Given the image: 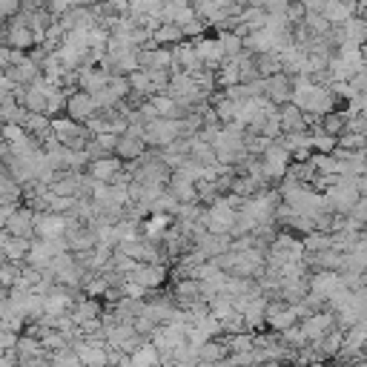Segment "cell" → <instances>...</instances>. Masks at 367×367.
Wrapping results in <instances>:
<instances>
[{
    "instance_id": "obj_17",
    "label": "cell",
    "mask_w": 367,
    "mask_h": 367,
    "mask_svg": "<svg viewBox=\"0 0 367 367\" xmlns=\"http://www.w3.org/2000/svg\"><path fill=\"white\" fill-rule=\"evenodd\" d=\"M195 49L201 55V61L210 66V69H218L224 61H227V52H224V43L218 35H204L195 40Z\"/></svg>"
},
{
    "instance_id": "obj_4",
    "label": "cell",
    "mask_w": 367,
    "mask_h": 367,
    "mask_svg": "<svg viewBox=\"0 0 367 367\" xmlns=\"http://www.w3.org/2000/svg\"><path fill=\"white\" fill-rule=\"evenodd\" d=\"M172 275V267L169 264H161V261H141L132 272L129 279H135L138 284H144L147 290H161L167 284V279Z\"/></svg>"
},
{
    "instance_id": "obj_1",
    "label": "cell",
    "mask_w": 367,
    "mask_h": 367,
    "mask_svg": "<svg viewBox=\"0 0 367 367\" xmlns=\"http://www.w3.org/2000/svg\"><path fill=\"white\" fill-rule=\"evenodd\" d=\"M187 124H184V118H152L144 124V141L155 150H164L175 141H181V138H187Z\"/></svg>"
},
{
    "instance_id": "obj_12",
    "label": "cell",
    "mask_w": 367,
    "mask_h": 367,
    "mask_svg": "<svg viewBox=\"0 0 367 367\" xmlns=\"http://www.w3.org/2000/svg\"><path fill=\"white\" fill-rule=\"evenodd\" d=\"M169 293L175 296L178 307H190V304H195L198 299H204V284H201V279H193V275H184V279H172Z\"/></svg>"
},
{
    "instance_id": "obj_9",
    "label": "cell",
    "mask_w": 367,
    "mask_h": 367,
    "mask_svg": "<svg viewBox=\"0 0 367 367\" xmlns=\"http://www.w3.org/2000/svg\"><path fill=\"white\" fill-rule=\"evenodd\" d=\"M4 43H6V46H15V49H23V52H32L35 46H37V35H35V29L26 26L20 18H12V20H6Z\"/></svg>"
},
{
    "instance_id": "obj_10",
    "label": "cell",
    "mask_w": 367,
    "mask_h": 367,
    "mask_svg": "<svg viewBox=\"0 0 367 367\" xmlns=\"http://www.w3.org/2000/svg\"><path fill=\"white\" fill-rule=\"evenodd\" d=\"M293 89H296V78L293 75H287L284 69L282 72H275V75H270V78H264V95L272 101V104H287V101H293Z\"/></svg>"
},
{
    "instance_id": "obj_2",
    "label": "cell",
    "mask_w": 367,
    "mask_h": 367,
    "mask_svg": "<svg viewBox=\"0 0 367 367\" xmlns=\"http://www.w3.org/2000/svg\"><path fill=\"white\" fill-rule=\"evenodd\" d=\"M236 218H239V207H233L227 201V195H221L218 201H212L204 212V224L210 233H229L233 236V227H236Z\"/></svg>"
},
{
    "instance_id": "obj_24",
    "label": "cell",
    "mask_w": 367,
    "mask_h": 367,
    "mask_svg": "<svg viewBox=\"0 0 367 367\" xmlns=\"http://www.w3.org/2000/svg\"><path fill=\"white\" fill-rule=\"evenodd\" d=\"M198 353H201V361H207V364H218V361H227V359H229V347H227L224 336L204 342V344L198 347Z\"/></svg>"
},
{
    "instance_id": "obj_13",
    "label": "cell",
    "mask_w": 367,
    "mask_h": 367,
    "mask_svg": "<svg viewBox=\"0 0 367 367\" xmlns=\"http://www.w3.org/2000/svg\"><path fill=\"white\" fill-rule=\"evenodd\" d=\"M141 66L144 69H175V49L161 43H150L141 49Z\"/></svg>"
},
{
    "instance_id": "obj_32",
    "label": "cell",
    "mask_w": 367,
    "mask_h": 367,
    "mask_svg": "<svg viewBox=\"0 0 367 367\" xmlns=\"http://www.w3.org/2000/svg\"><path fill=\"white\" fill-rule=\"evenodd\" d=\"M299 26H304L310 35H330V29H333V23L327 20L325 12H307L304 23H299Z\"/></svg>"
},
{
    "instance_id": "obj_36",
    "label": "cell",
    "mask_w": 367,
    "mask_h": 367,
    "mask_svg": "<svg viewBox=\"0 0 367 367\" xmlns=\"http://www.w3.org/2000/svg\"><path fill=\"white\" fill-rule=\"evenodd\" d=\"M279 138H272V135H264V132H247V150H250V155H264Z\"/></svg>"
},
{
    "instance_id": "obj_47",
    "label": "cell",
    "mask_w": 367,
    "mask_h": 367,
    "mask_svg": "<svg viewBox=\"0 0 367 367\" xmlns=\"http://www.w3.org/2000/svg\"><path fill=\"white\" fill-rule=\"evenodd\" d=\"M350 253H353V255H356V258L361 261V267L367 270V236H361V239L356 241V247H353Z\"/></svg>"
},
{
    "instance_id": "obj_43",
    "label": "cell",
    "mask_w": 367,
    "mask_h": 367,
    "mask_svg": "<svg viewBox=\"0 0 367 367\" xmlns=\"http://www.w3.org/2000/svg\"><path fill=\"white\" fill-rule=\"evenodd\" d=\"M307 12H310V9H307V6L301 4V0H293V4H290V6L284 9V15H287V20H290L293 26H299V23H304V18H307Z\"/></svg>"
},
{
    "instance_id": "obj_40",
    "label": "cell",
    "mask_w": 367,
    "mask_h": 367,
    "mask_svg": "<svg viewBox=\"0 0 367 367\" xmlns=\"http://www.w3.org/2000/svg\"><path fill=\"white\" fill-rule=\"evenodd\" d=\"M178 207H181V201H178L169 190H164V193L152 201V212H169V215H175V212H178Z\"/></svg>"
},
{
    "instance_id": "obj_11",
    "label": "cell",
    "mask_w": 367,
    "mask_h": 367,
    "mask_svg": "<svg viewBox=\"0 0 367 367\" xmlns=\"http://www.w3.org/2000/svg\"><path fill=\"white\" fill-rule=\"evenodd\" d=\"M35 224H37V210H35L32 204L23 201V204L18 207V212H15L9 221H4V233L35 239Z\"/></svg>"
},
{
    "instance_id": "obj_27",
    "label": "cell",
    "mask_w": 367,
    "mask_h": 367,
    "mask_svg": "<svg viewBox=\"0 0 367 367\" xmlns=\"http://www.w3.org/2000/svg\"><path fill=\"white\" fill-rule=\"evenodd\" d=\"M129 80H132V92L135 95H141V98H152L155 95V83H152V75H150V69H135L132 75H129Z\"/></svg>"
},
{
    "instance_id": "obj_29",
    "label": "cell",
    "mask_w": 367,
    "mask_h": 367,
    "mask_svg": "<svg viewBox=\"0 0 367 367\" xmlns=\"http://www.w3.org/2000/svg\"><path fill=\"white\" fill-rule=\"evenodd\" d=\"M344 35H347V40H350V43L364 46V43H367V18L353 15V18L344 23Z\"/></svg>"
},
{
    "instance_id": "obj_48",
    "label": "cell",
    "mask_w": 367,
    "mask_h": 367,
    "mask_svg": "<svg viewBox=\"0 0 367 367\" xmlns=\"http://www.w3.org/2000/svg\"><path fill=\"white\" fill-rule=\"evenodd\" d=\"M290 4H293V0H261V6L267 12H284Z\"/></svg>"
},
{
    "instance_id": "obj_20",
    "label": "cell",
    "mask_w": 367,
    "mask_h": 367,
    "mask_svg": "<svg viewBox=\"0 0 367 367\" xmlns=\"http://www.w3.org/2000/svg\"><path fill=\"white\" fill-rule=\"evenodd\" d=\"M75 350H78L80 361L89 364V367H104V364H109V344H92V342H86V339H78V342H75Z\"/></svg>"
},
{
    "instance_id": "obj_38",
    "label": "cell",
    "mask_w": 367,
    "mask_h": 367,
    "mask_svg": "<svg viewBox=\"0 0 367 367\" xmlns=\"http://www.w3.org/2000/svg\"><path fill=\"white\" fill-rule=\"evenodd\" d=\"M161 361V350L155 347V342L150 339L138 353H132V364H158Z\"/></svg>"
},
{
    "instance_id": "obj_14",
    "label": "cell",
    "mask_w": 367,
    "mask_h": 367,
    "mask_svg": "<svg viewBox=\"0 0 367 367\" xmlns=\"http://www.w3.org/2000/svg\"><path fill=\"white\" fill-rule=\"evenodd\" d=\"M339 287H344L342 270H313V272H310V290H315L318 296L330 299Z\"/></svg>"
},
{
    "instance_id": "obj_15",
    "label": "cell",
    "mask_w": 367,
    "mask_h": 367,
    "mask_svg": "<svg viewBox=\"0 0 367 367\" xmlns=\"http://www.w3.org/2000/svg\"><path fill=\"white\" fill-rule=\"evenodd\" d=\"M124 158L118 155V152H109V155H101V158H92L89 161V167H86V172L95 178V181H112L121 169H124Z\"/></svg>"
},
{
    "instance_id": "obj_18",
    "label": "cell",
    "mask_w": 367,
    "mask_h": 367,
    "mask_svg": "<svg viewBox=\"0 0 367 367\" xmlns=\"http://www.w3.org/2000/svg\"><path fill=\"white\" fill-rule=\"evenodd\" d=\"M244 49L250 55H261V52H279V35L272 29H255L244 37Z\"/></svg>"
},
{
    "instance_id": "obj_31",
    "label": "cell",
    "mask_w": 367,
    "mask_h": 367,
    "mask_svg": "<svg viewBox=\"0 0 367 367\" xmlns=\"http://www.w3.org/2000/svg\"><path fill=\"white\" fill-rule=\"evenodd\" d=\"M218 37H221V43H224V52H227V58H241L247 49H244V37L239 35V32H215Z\"/></svg>"
},
{
    "instance_id": "obj_41",
    "label": "cell",
    "mask_w": 367,
    "mask_h": 367,
    "mask_svg": "<svg viewBox=\"0 0 367 367\" xmlns=\"http://www.w3.org/2000/svg\"><path fill=\"white\" fill-rule=\"evenodd\" d=\"M339 147L342 150H367V135L364 132H342Z\"/></svg>"
},
{
    "instance_id": "obj_49",
    "label": "cell",
    "mask_w": 367,
    "mask_h": 367,
    "mask_svg": "<svg viewBox=\"0 0 367 367\" xmlns=\"http://www.w3.org/2000/svg\"><path fill=\"white\" fill-rule=\"evenodd\" d=\"M350 80H353V86H356L359 92H367V66H364V69H359Z\"/></svg>"
},
{
    "instance_id": "obj_26",
    "label": "cell",
    "mask_w": 367,
    "mask_h": 367,
    "mask_svg": "<svg viewBox=\"0 0 367 367\" xmlns=\"http://www.w3.org/2000/svg\"><path fill=\"white\" fill-rule=\"evenodd\" d=\"M215 78H218V89H227L233 83H241V64L239 58H227L218 69H215Z\"/></svg>"
},
{
    "instance_id": "obj_42",
    "label": "cell",
    "mask_w": 367,
    "mask_h": 367,
    "mask_svg": "<svg viewBox=\"0 0 367 367\" xmlns=\"http://www.w3.org/2000/svg\"><path fill=\"white\" fill-rule=\"evenodd\" d=\"M29 135V129L23 124H4V141L6 144H18Z\"/></svg>"
},
{
    "instance_id": "obj_52",
    "label": "cell",
    "mask_w": 367,
    "mask_h": 367,
    "mask_svg": "<svg viewBox=\"0 0 367 367\" xmlns=\"http://www.w3.org/2000/svg\"><path fill=\"white\" fill-rule=\"evenodd\" d=\"M98 0H72V6H95Z\"/></svg>"
},
{
    "instance_id": "obj_30",
    "label": "cell",
    "mask_w": 367,
    "mask_h": 367,
    "mask_svg": "<svg viewBox=\"0 0 367 367\" xmlns=\"http://www.w3.org/2000/svg\"><path fill=\"white\" fill-rule=\"evenodd\" d=\"M255 66H258V75H261V78H270V75H275V72L284 69L279 52H261V55H255Z\"/></svg>"
},
{
    "instance_id": "obj_34",
    "label": "cell",
    "mask_w": 367,
    "mask_h": 367,
    "mask_svg": "<svg viewBox=\"0 0 367 367\" xmlns=\"http://www.w3.org/2000/svg\"><path fill=\"white\" fill-rule=\"evenodd\" d=\"M336 150H339V135L313 129V152H336Z\"/></svg>"
},
{
    "instance_id": "obj_19",
    "label": "cell",
    "mask_w": 367,
    "mask_h": 367,
    "mask_svg": "<svg viewBox=\"0 0 367 367\" xmlns=\"http://www.w3.org/2000/svg\"><path fill=\"white\" fill-rule=\"evenodd\" d=\"M32 241H35V239L4 233V236H0V253H4V258H9V261L26 264V255H29V250H32Z\"/></svg>"
},
{
    "instance_id": "obj_39",
    "label": "cell",
    "mask_w": 367,
    "mask_h": 367,
    "mask_svg": "<svg viewBox=\"0 0 367 367\" xmlns=\"http://www.w3.org/2000/svg\"><path fill=\"white\" fill-rule=\"evenodd\" d=\"M282 336V342L287 344V347H293V350H301L304 344H310V339L304 336V330H301V321L299 325H293V327H287L284 333H279Z\"/></svg>"
},
{
    "instance_id": "obj_50",
    "label": "cell",
    "mask_w": 367,
    "mask_h": 367,
    "mask_svg": "<svg viewBox=\"0 0 367 367\" xmlns=\"http://www.w3.org/2000/svg\"><path fill=\"white\" fill-rule=\"evenodd\" d=\"M301 4H304V6L310 9V12H325L330 0H301Z\"/></svg>"
},
{
    "instance_id": "obj_5",
    "label": "cell",
    "mask_w": 367,
    "mask_h": 367,
    "mask_svg": "<svg viewBox=\"0 0 367 367\" xmlns=\"http://www.w3.org/2000/svg\"><path fill=\"white\" fill-rule=\"evenodd\" d=\"M69 229V212H52V210H37L35 224V239H64Z\"/></svg>"
},
{
    "instance_id": "obj_53",
    "label": "cell",
    "mask_w": 367,
    "mask_h": 367,
    "mask_svg": "<svg viewBox=\"0 0 367 367\" xmlns=\"http://www.w3.org/2000/svg\"><path fill=\"white\" fill-rule=\"evenodd\" d=\"M364 66H367V64H364Z\"/></svg>"
},
{
    "instance_id": "obj_16",
    "label": "cell",
    "mask_w": 367,
    "mask_h": 367,
    "mask_svg": "<svg viewBox=\"0 0 367 367\" xmlns=\"http://www.w3.org/2000/svg\"><path fill=\"white\" fill-rule=\"evenodd\" d=\"M167 190H169V193H172L181 204H187V201H198V184H195V178H190L187 172H181V169H172Z\"/></svg>"
},
{
    "instance_id": "obj_21",
    "label": "cell",
    "mask_w": 367,
    "mask_h": 367,
    "mask_svg": "<svg viewBox=\"0 0 367 367\" xmlns=\"http://www.w3.org/2000/svg\"><path fill=\"white\" fill-rule=\"evenodd\" d=\"M150 150V144L144 141V135H132V132H124L121 138H118V155L124 158V161H138L144 152Z\"/></svg>"
},
{
    "instance_id": "obj_6",
    "label": "cell",
    "mask_w": 367,
    "mask_h": 367,
    "mask_svg": "<svg viewBox=\"0 0 367 367\" xmlns=\"http://www.w3.org/2000/svg\"><path fill=\"white\" fill-rule=\"evenodd\" d=\"M325 198H327V204L333 207V212H350L353 204L361 198V193H359V187L353 184V178L344 175L342 184H336V187L325 190Z\"/></svg>"
},
{
    "instance_id": "obj_8",
    "label": "cell",
    "mask_w": 367,
    "mask_h": 367,
    "mask_svg": "<svg viewBox=\"0 0 367 367\" xmlns=\"http://www.w3.org/2000/svg\"><path fill=\"white\" fill-rule=\"evenodd\" d=\"M333 327H336V313H333L330 307H325V310H315V313H310V315H304V318H301V330H304V336H307L310 342L325 339Z\"/></svg>"
},
{
    "instance_id": "obj_25",
    "label": "cell",
    "mask_w": 367,
    "mask_h": 367,
    "mask_svg": "<svg viewBox=\"0 0 367 367\" xmlns=\"http://www.w3.org/2000/svg\"><path fill=\"white\" fill-rule=\"evenodd\" d=\"M152 40L161 43V46H175V43H181V40H187V35H184V26H181V23L164 20V23L152 32Z\"/></svg>"
},
{
    "instance_id": "obj_51",
    "label": "cell",
    "mask_w": 367,
    "mask_h": 367,
    "mask_svg": "<svg viewBox=\"0 0 367 367\" xmlns=\"http://www.w3.org/2000/svg\"><path fill=\"white\" fill-rule=\"evenodd\" d=\"M49 0H23V6H29V9H43Z\"/></svg>"
},
{
    "instance_id": "obj_7",
    "label": "cell",
    "mask_w": 367,
    "mask_h": 367,
    "mask_svg": "<svg viewBox=\"0 0 367 367\" xmlns=\"http://www.w3.org/2000/svg\"><path fill=\"white\" fill-rule=\"evenodd\" d=\"M98 101H95V95L92 92H86V89H72L69 92V104H66V115H72L75 121H80V124H89L92 118L98 115Z\"/></svg>"
},
{
    "instance_id": "obj_23",
    "label": "cell",
    "mask_w": 367,
    "mask_h": 367,
    "mask_svg": "<svg viewBox=\"0 0 367 367\" xmlns=\"http://www.w3.org/2000/svg\"><path fill=\"white\" fill-rule=\"evenodd\" d=\"M279 112H282V129L284 132H304V129H310L307 126V115H304V109L299 104L287 101V104H282Z\"/></svg>"
},
{
    "instance_id": "obj_46",
    "label": "cell",
    "mask_w": 367,
    "mask_h": 367,
    "mask_svg": "<svg viewBox=\"0 0 367 367\" xmlns=\"http://www.w3.org/2000/svg\"><path fill=\"white\" fill-rule=\"evenodd\" d=\"M46 9H49L55 18H64V15L72 9V0H49V4H46Z\"/></svg>"
},
{
    "instance_id": "obj_35",
    "label": "cell",
    "mask_w": 367,
    "mask_h": 367,
    "mask_svg": "<svg viewBox=\"0 0 367 367\" xmlns=\"http://www.w3.org/2000/svg\"><path fill=\"white\" fill-rule=\"evenodd\" d=\"M20 270H23V264L4 258V264H0V287H4V290H12L15 282L20 279Z\"/></svg>"
},
{
    "instance_id": "obj_44",
    "label": "cell",
    "mask_w": 367,
    "mask_h": 367,
    "mask_svg": "<svg viewBox=\"0 0 367 367\" xmlns=\"http://www.w3.org/2000/svg\"><path fill=\"white\" fill-rule=\"evenodd\" d=\"M20 12H23V0H0V15H4V20H12Z\"/></svg>"
},
{
    "instance_id": "obj_33",
    "label": "cell",
    "mask_w": 367,
    "mask_h": 367,
    "mask_svg": "<svg viewBox=\"0 0 367 367\" xmlns=\"http://www.w3.org/2000/svg\"><path fill=\"white\" fill-rule=\"evenodd\" d=\"M49 364H52V367H80L83 361H80L75 344H69V347H61V350L49 353Z\"/></svg>"
},
{
    "instance_id": "obj_37",
    "label": "cell",
    "mask_w": 367,
    "mask_h": 367,
    "mask_svg": "<svg viewBox=\"0 0 367 367\" xmlns=\"http://www.w3.org/2000/svg\"><path fill=\"white\" fill-rule=\"evenodd\" d=\"M210 313H215L218 318H227L229 313H236V301H233V296H229V293H218V296H212V299H210Z\"/></svg>"
},
{
    "instance_id": "obj_45",
    "label": "cell",
    "mask_w": 367,
    "mask_h": 367,
    "mask_svg": "<svg viewBox=\"0 0 367 367\" xmlns=\"http://www.w3.org/2000/svg\"><path fill=\"white\" fill-rule=\"evenodd\" d=\"M18 342H20V333L0 327V350H18Z\"/></svg>"
},
{
    "instance_id": "obj_28",
    "label": "cell",
    "mask_w": 367,
    "mask_h": 367,
    "mask_svg": "<svg viewBox=\"0 0 367 367\" xmlns=\"http://www.w3.org/2000/svg\"><path fill=\"white\" fill-rule=\"evenodd\" d=\"M0 201H23V184L4 169V178H0Z\"/></svg>"
},
{
    "instance_id": "obj_3",
    "label": "cell",
    "mask_w": 367,
    "mask_h": 367,
    "mask_svg": "<svg viewBox=\"0 0 367 367\" xmlns=\"http://www.w3.org/2000/svg\"><path fill=\"white\" fill-rule=\"evenodd\" d=\"M290 164H293V152L282 144V141H275L264 155H261V169L267 175L270 184H279L287 172H290Z\"/></svg>"
},
{
    "instance_id": "obj_22",
    "label": "cell",
    "mask_w": 367,
    "mask_h": 367,
    "mask_svg": "<svg viewBox=\"0 0 367 367\" xmlns=\"http://www.w3.org/2000/svg\"><path fill=\"white\" fill-rule=\"evenodd\" d=\"M6 75H12L18 83H23V86H29V83H35L40 75H43V66L32 58V55H26L20 64H15V66H9V69H4Z\"/></svg>"
}]
</instances>
